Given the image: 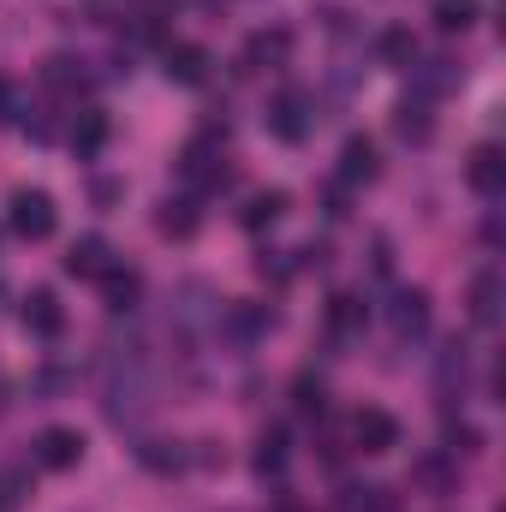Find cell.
<instances>
[{"instance_id":"cell-3","label":"cell","mask_w":506,"mask_h":512,"mask_svg":"<svg viewBox=\"0 0 506 512\" xmlns=\"http://www.w3.org/2000/svg\"><path fill=\"white\" fill-rule=\"evenodd\" d=\"M30 459H36L42 471H72V465L84 459V435H78V429H60V423H54V429H42V435L30 441Z\"/></svg>"},{"instance_id":"cell-26","label":"cell","mask_w":506,"mask_h":512,"mask_svg":"<svg viewBox=\"0 0 506 512\" xmlns=\"http://www.w3.org/2000/svg\"><path fill=\"white\" fill-rule=\"evenodd\" d=\"M268 322H274V316H268V310H256V304H233V310H227V328H233L239 340H256Z\"/></svg>"},{"instance_id":"cell-13","label":"cell","mask_w":506,"mask_h":512,"mask_svg":"<svg viewBox=\"0 0 506 512\" xmlns=\"http://www.w3.org/2000/svg\"><path fill=\"white\" fill-rule=\"evenodd\" d=\"M167 78H173V84H203V78H209V54H203L197 42H173V48H167Z\"/></svg>"},{"instance_id":"cell-7","label":"cell","mask_w":506,"mask_h":512,"mask_svg":"<svg viewBox=\"0 0 506 512\" xmlns=\"http://www.w3.org/2000/svg\"><path fill=\"white\" fill-rule=\"evenodd\" d=\"M18 316H24V328H30V334H42V340H54V334L66 328V310H60V298H54L48 286H36V292H24V304H18Z\"/></svg>"},{"instance_id":"cell-8","label":"cell","mask_w":506,"mask_h":512,"mask_svg":"<svg viewBox=\"0 0 506 512\" xmlns=\"http://www.w3.org/2000/svg\"><path fill=\"white\" fill-rule=\"evenodd\" d=\"M352 441H358V453H393L399 447V423L387 411H358L352 417Z\"/></svg>"},{"instance_id":"cell-15","label":"cell","mask_w":506,"mask_h":512,"mask_svg":"<svg viewBox=\"0 0 506 512\" xmlns=\"http://www.w3.org/2000/svg\"><path fill=\"white\" fill-rule=\"evenodd\" d=\"M102 298H108L114 316H120V310H137V298H143V274H137V268H108V274H102Z\"/></svg>"},{"instance_id":"cell-29","label":"cell","mask_w":506,"mask_h":512,"mask_svg":"<svg viewBox=\"0 0 506 512\" xmlns=\"http://www.w3.org/2000/svg\"><path fill=\"white\" fill-rule=\"evenodd\" d=\"M447 453L459 459V453H483V435L471 429V423H447Z\"/></svg>"},{"instance_id":"cell-20","label":"cell","mask_w":506,"mask_h":512,"mask_svg":"<svg viewBox=\"0 0 506 512\" xmlns=\"http://www.w3.org/2000/svg\"><path fill=\"white\" fill-rule=\"evenodd\" d=\"M161 233H167V239H191V233H197L191 197H167V203H161Z\"/></svg>"},{"instance_id":"cell-21","label":"cell","mask_w":506,"mask_h":512,"mask_svg":"<svg viewBox=\"0 0 506 512\" xmlns=\"http://www.w3.org/2000/svg\"><path fill=\"white\" fill-rule=\"evenodd\" d=\"M280 215H286V191H256L251 209H245V227H251V233H262V227H274Z\"/></svg>"},{"instance_id":"cell-10","label":"cell","mask_w":506,"mask_h":512,"mask_svg":"<svg viewBox=\"0 0 506 512\" xmlns=\"http://www.w3.org/2000/svg\"><path fill=\"white\" fill-rule=\"evenodd\" d=\"M465 304H471V322H477V328H495V322H501V274L483 268V274L471 280V298H465Z\"/></svg>"},{"instance_id":"cell-16","label":"cell","mask_w":506,"mask_h":512,"mask_svg":"<svg viewBox=\"0 0 506 512\" xmlns=\"http://www.w3.org/2000/svg\"><path fill=\"white\" fill-rule=\"evenodd\" d=\"M102 143H108V114H102V108H84L78 126H72V149H78V161L102 155Z\"/></svg>"},{"instance_id":"cell-30","label":"cell","mask_w":506,"mask_h":512,"mask_svg":"<svg viewBox=\"0 0 506 512\" xmlns=\"http://www.w3.org/2000/svg\"><path fill=\"white\" fill-rule=\"evenodd\" d=\"M12 120H18V84L0 78V126H12Z\"/></svg>"},{"instance_id":"cell-4","label":"cell","mask_w":506,"mask_h":512,"mask_svg":"<svg viewBox=\"0 0 506 512\" xmlns=\"http://www.w3.org/2000/svg\"><path fill=\"white\" fill-rule=\"evenodd\" d=\"M268 131H274L280 143H304V137H310V96H304V90H280V96L268 102Z\"/></svg>"},{"instance_id":"cell-2","label":"cell","mask_w":506,"mask_h":512,"mask_svg":"<svg viewBox=\"0 0 506 512\" xmlns=\"http://www.w3.org/2000/svg\"><path fill=\"white\" fill-rule=\"evenodd\" d=\"M179 173H185L197 191L221 185V179H227V167H221V131H197V137L185 143V155H179Z\"/></svg>"},{"instance_id":"cell-5","label":"cell","mask_w":506,"mask_h":512,"mask_svg":"<svg viewBox=\"0 0 506 512\" xmlns=\"http://www.w3.org/2000/svg\"><path fill=\"white\" fill-rule=\"evenodd\" d=\"M465 179H471V191H477V197H501V191H506L501 143H477V149H471V161H465Z\"/></svg>"},{"instance_id":"cell-11","label":"cell","mask_w":506,"mask_h":512,"mask_svg":"<svg viewBox=\"0 0 506 512\" xmlns=\"http://www.w3.org/2000/svg\"><path fill=\"white\" fill-rule=\"evenodd\" d=\"M376 179V143L370 137H346L340 149V185H370Z\"/></svg>"},{"instance_id":"cell-27","label":"cell","mask_w":506,"mask_h":512,"mask_svg":"<svg viewBox=\"0 0 506 512\" xmlns=\"http://www.w3.org/2000/svg\"><path fill=\"white\" fill-rule=\"evenodd\" d=\"M435 24L441 30H471L477 24V0H435Z\"/></svg>"},{"instance_id":"cell-24","label":"cell","mask_w":506,"mask_h":512,"mask_svg":"<svg viewBox=\"0 0 506 512\" xmlns=\"http://www.w3.org/2000/svg\"><path fill=\"white\" fill-rule=\"evenodd\" d=\"M137 459H143L149 471H185V453H179V441H143V447H137Z\"/></svg>"},{"instance_id":"cell-18","label":"cell","mask_w":506,"mask_h":512,"mask_svg":"<svg viewBox=\"0 0 506 512\" xmlns=\"http://www.w3.org/2000/svg\"><path fill=\"white\" fill-rule=\"evenodd\" d=\"M376 54H381V66H411V60H417V36L393 24V30L376 36Z\"/></svg>"},{"instance_id":"cell-1","label":"cell","mask_w":506,"mask_h":512,"mask_svg":"<svg viewBox=\"0 0 506 512\" xmlns=\"http://www.w3.org/2000/svg\"><path fill=\"white\" fill-rule=\"evenodd\" d=\"M54 221H60V209H54V197L48 191H12V203H6V227L18 233V239H48L54 233Z\"/></svg>"},{"instance_id":"cell-31","label":"cell","mask_w":506,"mask_h":512,"mask_svg":"<svg viewBox=\"0 0 506 512\" xmlns=\"http://www.w3.org/2000/svg\"><path fill=\"white\" fill-rule=\"evenodd\" d=\"M149 6H167V0H149Z\"/></svg>"},{"instance_id":"cell-25","label":"cell","mask_w":506,"mask_h":512,"mask_svg":"<svg viewBox=\"0 0 506 512\" xmlns=\"http://www.w3.org/2000/svg\"><path fill=\"white\" fill-rule=\"evenodd\" d=\"M280 465H286V435L268 429V435L256 441V471H262V477H280Z\"/></svg>"},{"instance_id":"cell-12","label":"cell","mask_w":506,"mask_h":512,"mask_svg":"<svg viewBox=\"0 0 506 512\" xmlns=\"http://www.w3.org/2000/svg\"><path fill=\"white\" fill-rule=\"evenodd\" d=\"M286 54H292V36H286V30H256L251 42H245V66H251V72L286 66Z\"/></svg>"},{"instance_id":"cell-14","label":"cell","mask_w":506,"mask_h":512,"mask_svg":"<svg viewBox=\"0 0 506 512\" xmlns=\"http://www.w3.org/2000/svg\"><path fill=\"white\" fill-rule=\"evenodd\" d=\"M411 477H417V483H423L429 495H447V489L459 483V459H453V453L441 447V453H429V459H417V465H411Z\"/></svg>"},{"instance_id":"cell-6","label":"cell","mask_w":506,"mask_h":512,"mask_svg":"<svg viewBox=\"0 0 506 512\" xmlns=\"http://www.w3.org/2000/svg\"><path fill=\"white\" fill-rule=\"evenodd\" d=\"M387 322H393V334L399 340H423L429 334V292H393V304H387Z\"/></svg>"},{"instance_id":"cell-23","label":"cell","mask_w":506,"mask_h":512,"mask_svg":"<svg viewBox=\"0 0 506 512\" xmlns=\"http://www.w3.org/2000/svg\"><path fill=\"white\" fill-rule=\"evenodd\" d=\"M340 512H399V507H393V495H387V489H370V483L358 489V483H352V489L340 495Z\"/></svg>"},{"instance_id":"cell-9","label":"cell","mask_w":506,"mask_h":512,"mask_svg":"<svg viewBox=\"0 0 506 512\" xmlns=\"http://www.w3.org/2000/svg\"><path fill=\"white\" fill-rule=\"evenodd\" d=\"M114 262H108V239H96V233H84L72 251H66V274L72 280H102Z\"/></svg>"},{"instance_id":"cell-17","label":"cell","mask_w":506,"mask_h":512,"mask_svg":"<svg viewBox=\"0 0 506 512\" xmlns=\"http://www.w3.org/2000/svg\"><path fill=\"white\" fill-rule=\"evenodd\" d=\"M358 328H364V304H358L352 292H334V298H328V334H334V340H352Z\"/></svg>"},{"instance_id":"cell-28","label":"cell","mask_w":506,"mask_h":512,"mask_svg":"<svg viewBox=\"0 0 506 512\" xmlns=\"http://www.w3.org/2000/svg\"><path fill=\"white\" fill-rule=\"evenodd\" d=\"M292 393H298L292 405H298L304 417H322V405H328V393H322V382H310V376H298V387H292Z\"/></svg>"},{"instance_id":"cell-19","label":"cell","mask_w":506,"mask_h":512,"mask_svg":"<svg viewBox=\"0 0 506 512\" xmlns=\"http://www.w3.org/2000/svg\"><path fill=\"white\" fill-rule=\"evenodd\" d=\"M42 84H48V90H60V96L84 90V60H66V54H54V60L42 66Z\"/></svg>"},{"instance_id":"cell-22","label":"cell","mask_w":506,"mask_h":512,"mask_svg":"<svg viewBox=\"0 0 506 512\" xmlns=\"http://www.w3.org/2000/svg\"><path fill=\"white\" fill-rule=\"evenodd\" d=\"M393 131H399L405 143H429V131H435V120H429V108H423V102H405V108L393 114Z\"/></svg>"}]
</instances>
